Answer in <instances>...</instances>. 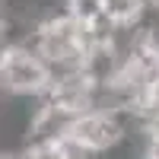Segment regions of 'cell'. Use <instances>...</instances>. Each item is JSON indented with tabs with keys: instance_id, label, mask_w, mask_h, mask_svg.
Listing matches in <instances>:
<instances>
[{
	"instance_id": "cell-1",
	"label": "cell",
	"mask_w": 159,
	"mask_h": 159,
	"mask_svg": "<svg viewBox=\"0 0 159 159\" xmlns=\"http://www.w3.org/2000/svg\"><path fill=\"white\" fill-rule=\"evenodd\" d=\"M57 70L35 48H10L3 54V86L16 96H48Z\"/></svg>"
},
{
	"instance_id": "cell-2",
	"label": "cell",
	"mask_w": 159,
	"mask_h": 159,
	"mask_svg": "<svg viewBox=\"0 0 159 159\" xmlns=\"http://www.w3.org/2000/svg\"><path fill=\"white\" fill-rule=\"evenodd\" d=\"M64 134H70L73 140H80L83 147L96 150V153H105V150H111V147L121 143L124 127H121L115 111L92 105V108H86V111H80V115L70 118V124H67Z\"/></svg>"
}]
</instances>
